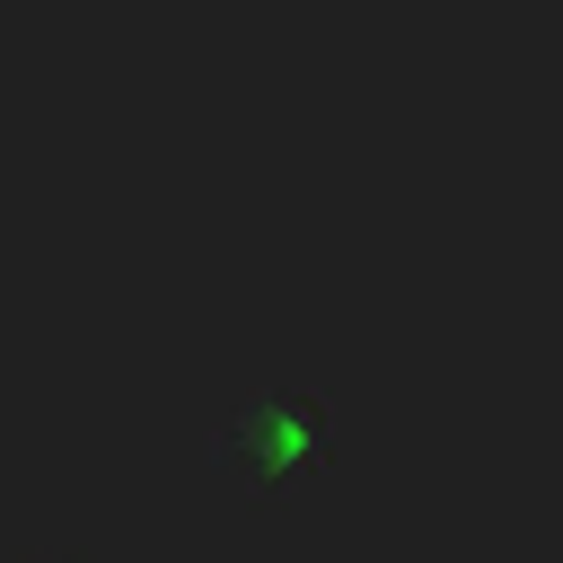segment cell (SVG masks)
<instances>
[{
	"label": "cell",
	"mask_w": 563,
	"mask_h": 563,
	"mask_svg": "<svg viewBox=\"0 0 563 563\" xmlns=\"http://www.w3.org/2000/svg\"><path fill=\"white\" fill-rule=\"evenodd\" d=\"M26 563H62V554H26Z\"/></svg>",
	"instance_id": "obj_1"
}]
</instances>
